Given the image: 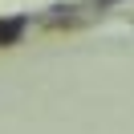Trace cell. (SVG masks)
<instances>
[{"label":"cell","mask_w":134,"mask_h":134,"mask_svg":"<svg viewBox=\"0 0 134 134\" xmlns=\"http://www.w3.org/2000/svg\"><path fill=\"white\" fill-rule=\"evenodd\" d=\"M20 33H25V16H12V20H4V25H0V45H12Z\"/></svg>","instance_id":"cell-1"}]
</instances>
